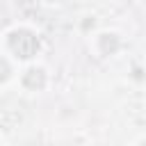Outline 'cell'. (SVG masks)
Segmentation results:
<instances>
[{"instance_id": "5b68a950", "label": "cell", "mask_w": 146, "mask_h": 146, "mask_svg": "<svg viewBox=\"0 0 146 146\" xmlns=\"http://www.w3.org/2000/svg\"><path fill=\"white\" fill-rule=\"evenodd\" d=\"M46 2H55V0H46Z\"/></svg>"}, {"instance_id": "3957f363", "label": "cell", "mask_w": 146, "mask_h": 146, "mask_svg": "<svg viewBox=\"0 0 146 146\" xmlns=\"http://www.w3.org/2000/svg\"><path fill=\"white\" fill-rule=\"evenodd\" d=\"M98 43H100V52H103V55H112V52L119 48V39H116L114 34H103Z\"/></svg>"}, {"instance_id": "277c9868", "label": "cell", "mask_w": 146, "mask_h": 146, "mask_svg": "<svg viewBox=\"0 0 146 146\" xmlns=\"http://www.w3.org/2000/svg\"><path fill=\"white\" fill-rule=\"evenodd\" d=\"M139 146H146V141H141V144H139Z\"/></svg>"}, {"instance_id": "7a4b0ae2", "label": "cell", "mask_w": 146, "mask_h": 146, "mask_svg": "<svg viewBox=\"0 0 146 146\" xmlns=\"http://www.w3.org/2000/svg\"><path fill=\"white\" fill-rule=\"evenodd\" d=\"M23 87L32 89V91L43 89L46 87V73H43V68H27L23 73Z\"/></svg>"}, {"instance_id": "6da1fadb", "label": "cell", "mask_w": 146, "mask_h": 146, "mask_svg": "<svg viewBox=\"0 0 146 146\" xmlns=\"http://www.w3.org/2000/svg\"><path fill=\"white\" fill-rule=\"evenodd\" d=\"M7 43H9V50H11L16 57H21V59H30V57H34L36 50H39V39H36L30 30H14V32L9 34Z\"/></svg>"}]
</instances>
